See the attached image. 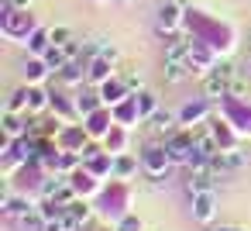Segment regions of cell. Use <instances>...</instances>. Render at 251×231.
<instances>
[{
    "mask_svg": "<svg viewBox=\"0 0 251 231\" xmlns=\"http://www.w3.org/2000/svg\"><path fill=\"white\" fill-rule=\"evenodd\" d=\"M193 138H186V135H179V138H172L169 145H165V152L172 155V162H193Z\"/></svg>",
    "mask_w": 251,
    "mask_h": 231,
    "instance_id": "1",
    "label": "cell"
},
{
    "mask_svg": "<svg viewBox=\"0 0 251 231\" xmlns=\"http://www.w3.org/2000/svg\"><path fill=\"white\" fill-rule=\"evenodd\" d=\"M244 162H248V155H244L241 148H224V152L213 155V169H220V173H224V169H241Z\"/></svg>",
    "mask_w": 251,
    "mask_h": 231,
    "instance_id": "2",
    "label": "cell"
},
{
    "mask_svg": "<svg viewBox=\"0 0 251 231\" xmlns=\"http://www.w3.org/2000/svg\"><path fill=\"white\" fill-rule=\"evenodd\" d=\"M193 217H196V221H203V224L213 217V190L193 193Z\"/></svg>",
    "mask_w": 251,
    "mask_h": 231,
    "instance_id": "3",
    "label": "cell"
},
{
    "mask_svg": "<svg viewBox=\"0 0 251 231\" xmlns=\"http://www.w3.org/2000/svg\"><path fill=\"white\" fill-rule=\"evenodd\" d=\"M176 124H182V121L176 114H169V111H155L151 114V131L155 135H165L169 138V135H176Z\"/></svg>",
    "mask_w": 251,
    "mask_h": 231,
    "instance_id": "4",
    "label": "cell"
},
{
    "mask_svg": "<svg viewBox=\"0 0 251 231\" xmlns=\"http://www.w3.org/2000/svg\"><path fill=\"white\" fill-rule=\"evenodd\" d=\"M162 76H165V83H186V80L193 76V66H189V59H182V62H165Z\"/></svg>",
    "mask_w": 251,
    "mask_h": 231,
    "instance_id": "5",
    "label": "cell"
},
{
    "mask_svg": "<svg viewBox=\"0 0 251 231\" xmlns=\"http://www.w3.org/2000/svg\"><path fill=\"white\" fill-rule=\"evenodd\" d=\"M203 93H206V100L227 97V93H230V80H224L220 73H213V76H206V83H203Z\"/></svg>",
    "mask_w": 251,
    "mask_h": 231,
    "instance_id": "6",
    "label": "cell"
},
{
    "mask_svg": "<svg viewBox=\"0 0 251 231\" xmlns=\"http://www.w3.org/2000/svg\"><path fill=\"white\" fill-rule=\"evenodd\" d=\"M169 162H172V155L169 152H162V148H148V155H145V166L158 176L162 169H169Z\"/></svg>",
    "mask_w": 251,
    "mask_h": 231,
    "instance_id": "7",
    "label": "cell"
},
{
    "mask_svg": "<svg viewBox=\"0 0 251 231\" xmlns=\"http://www.w3.org/2000/svg\"><path fill=\"white\" fill-rule=\"evenodd\" d=\"M182 59H189V45L186 42H172L165 49V62H182Z\"/></svg>",
    "mask_w": 251,
    "mask_h": 231,
    "instance_id": "8",
    "label": "cell"
},
{
    "mask_svg": "<svg viewBox=\"0 0 251 231\" xmlns=\"http://www.w3.org/2000/svg\"><path fill=\"white\" fill-rule=\"evenodd\" d=\"M49 42H52V45H69V42H73V31H69L66 25H59V28H49Z\"/></svg>",
    "mask_w": 251,
    "mask_h": 231,
    "instance_id": "9",
    "label": "cell"
},
{
    "mask_svg": "<svg viewBox=\"0 0 251 231\" xmlns=\"http://www.w3.org/2000/svg\"><path fill=\"white\" fill-rule=\"evenodd\" d=\"M203 114H206V107H203V104H196V107L189 104V107L182 111V124H193V121H200Z\"/></svg>",
    "mask_w": 251,
    "mask_h": 231,
    "instance_id": "10",
    "label": "cell"
},
{
    "mask_svg": "<svg viewBox=\"0 0 251 231\" xmlns=\"http://www.w3.org/2000/svg\"><path fill=\"white\" fill-rule=\"evenodd\" d=\"M4 131H7V138L21 135V121L14 117V111H7V114H4Z\"/></svg>",
    "mask_w": 251,
    "mask_h": 231,
    "instance_id": "11",
    "label": "cell"
},
{
    "mask_svg": "<svg viewBox=\"0 0 251 231\" xmlns=\"http://www.w3.org/2000/svg\"><path fill=\"white\" fill-rule=\"evenodd\" d=\"M100 56H103L107 62H117V59H121V52H117V45H114V42H103V49H100Z\"/></svg>",
    "mask_w": 251,
    "mask_h": 231,
    "instance_id": "12",
    "label": "cell"
},
{
    "mask_svg": "<svg viewBox=\"0 0 251 231\" xmlns=\"http://www.w3.org/2000/svg\"><path fill=\"white\" fill-rule=\"evenodd\" d=\"M124 83H127V90H141V87H145L141 73H127V76H124Z\"/></svg>",
    "mask_w": 251,
    "mask_h": 231,
    "instance_id": "13",
    "label": "cell"
},
{
    "mask_svg": "<svg viewBox=\"0 0 251 231\" xmlns=\"http://www.w3.org/2000/svg\"><path fill=\"white\" fill-rule=\"evenodd\" d=\"M42 231H69V228H66V221H62V217H55V221H52V217H49V221H45V228H42Z\"/></svg>",
    "mask_w": 251,
    "mask_h": 231,
    "instance_id": "14",
    "label": "cell"
},
{
    "mask_svg": "<svg viewBox=\"0 0 251 231\" xmlns=\"http://www.w3.org/2000/svg\"><path fill=\"white\" fill-rule=\"evenodd\" d=\"M213 73H220L224 80H234V66H230V62H220V66H217Z\"/></svg>",
    "mask_w": 251,
    "mask_h": 231,
    "instance_id": "15",
    "label": "cell"
},
{
    "mask_svg": "<svg viewBox=\"0 0 251 231\" xmlns=\"http://www.w3.org/2000/svg\"><path fill=\"white\" fill-rule=\"evenodd\" d=\"M66 49V56H69V62H76V56H79V45L76 42H69V45H62Z\"/></svg>",
    "mask_w": 251,
    "mask_h": 231,
    "instance_id": "16",
    "label": "cell"
},
{
    "mask_svg": "<svg viewBox=\"0 0 251 231\" xmlns=\"http://www.w3.org/2000/svg\"><path fill=\"white\" fill-rule=\"evenodd\" d=\"M7 7H31V0H7Z\"/></svg>",
    "mask_w": 251,
    "mask_h": 231,
    "instance_id": "17",
    "label": "cell"
},
{
    "mask_svg": "<svg viewBox=\"0 0 251 231\" xmlns=\"http://www.w3.org/2000/svg\"><path fill=\"white\" fill-rule=\"evenodd\" d=\"M172 4H179V7H186V4H189V0H172Z\"/></svg>",
    "mask_w": 251,
    "mask_h": 231,
    "instance_id": "18",
    "label": "cell"
},
{
    "mask_svg": "<svg viewBox=\"0 0 251 231\" xmlns=\"http://www.w3.org/2000/svg\"><path fill=\"white\" fill-rule=\"evenodd\" d=\"M248 45H251V31H248Z\"/></svg>",
    "mask_w": 251,
    "mask_h": 231,
    "instance_id": "19",
    "label": "cell"
},
{
    "mask_svg": "<svg viewBox=\"0 0 251 231\" xmlns=\"http://www.w3.org/2000/svg\"><path fill=\"white\" fill-rule=\"evenodd\" d=\"M124 4H131V0H124Z\"/></svg>",
    "mask_w": 251,
    "mask_h": 231,
    "instance_id": "20",
    "label": "cell"
}]
</instances>
